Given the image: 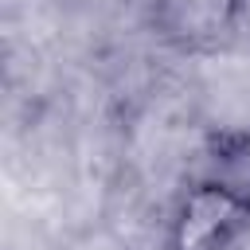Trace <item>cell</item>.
Instances as JSON below:
<instances>
[{
	"label": "cell",
	"instance_id": "1",
	"mask_svg": "<svg viewBox=\"0 0 250 250\" xmlns=\"http://www.w3.org/2000/svg\"><path fill=\"white\" fill-rule=\"evenodd\" d=\"M250 234V184L230 176L191 180L164 227V250H234Z\"/></svg>",
	"mask_w": 250,
	"mask_h": 250
},
{
	"label": "cell",
	"instance_id": "2",
	"mask_svg": "<svg viewBox=\"0 0 250 250\" xmlns=\"http://www.w3.org/2000/svg\"><path fill=\"white\" fill-rule=\"evenodd\" d=\"M250 16V0H145L148 35L188 59L227 51Z\"/></svg>",
	"mask_w": 250,
	"mask_h": 250
}]
</instances>
